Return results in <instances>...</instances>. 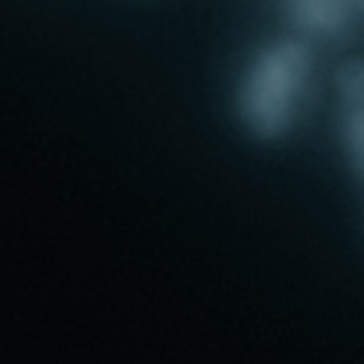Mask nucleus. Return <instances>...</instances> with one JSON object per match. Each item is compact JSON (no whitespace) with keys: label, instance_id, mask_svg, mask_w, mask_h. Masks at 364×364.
Here are the masks:
<instances>
[{"label":"nucleus","instance_id":"f03ea898","mask_svg":"<svg viewBox=\"0 0 364 364\" xmlns=\"http://www.w3.org/2000/svg\"><path fill=\"white\" fill-rule=\"evenodd\" d=\"M353 0H286L294 23L306 33H336L347 23Z\"/></svg>","mask_w":364,"mask_h":364},{"label":"nucleus","instance_id":"f257e3e1","mask_svg":"<svg viewBox=\"0 0 364 364\" xmlns=\"http://www.w3.org/2000/svg\"><path fill=\"white\" fill-rule=\"evenodd\" d=\"M309 79V50L300 41H274L259 50L239 82L236 108L251 134L277 140L289 132Z\"/></svg>","mask_w":364,"mask_h":364},{"label":"nucleus","instance_id":"39448f33","mask_svg":"<svg viewBox=\"0 0 364 364\" xmlns=\"http://www.w3.org/2000/svg\"><path fill=\"white\" fill-rule=\"evenodd\" d=\"M358 4H361V6H364V0H358Z\"/></svg>","mask_w":364,"mask_h":364},{"label":"nucleus","instance_id":"7ed1b4c3","mask_svg":"<svg viewBox=\"0 0 364 364\" xmlns=\"http://www.w3.org/2000/svg\"><path fill=\"white\" fill-rule=\"evenodd\" d=\"M347 149L355 172L364 178V108H347V126H344Z\"/></svg>","mask_w":364,"mask_h":364},{"label":"nucleus","instance_id":"20e7f679","mask_svg":"<svg viewBox=\"0 0 364 364\" xmlns=\"http://www.w3.org/2000/svg\"><path fill=\"white\" fill-rule=\"evenodd\" d=\"M341 97L347 108H364V62H353L338 76Z\"/></svg>","mask_w":364,"mask_h":364}]
</instances>
